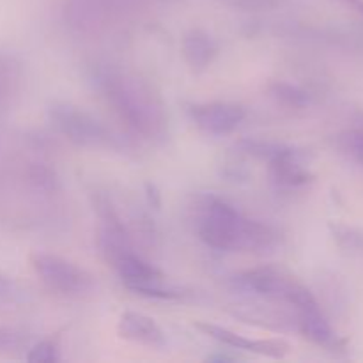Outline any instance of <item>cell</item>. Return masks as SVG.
<instances>
[{"mask_svg": "<svg viewBox=\"0 0 363 363\" xmlns=\"http://www.w3.org/2000/svg\"><path fill=\"white\" fill-rule=\"evenodd\" d=\"M94 84L113 112L137 133L147 138L163 135L165 110L151 85L116 67H98Z\"/></svg>", "mask_w": 363, "mask_h": 363, "instance_id": "cell-2", "label": "cell"}, {"mask_svg": "<svg viewBox=\"0 0 363 363\" xmlns=\"http://www.w3.org/2000/svg\"><path fill=\"white\" fill-rule=\"evenodd\" d=\"M266 165H268L269 177L279 186L298 188L314 179L308 169L307 155L293 145H284L282 151L275 158L269 160Z\"/></svg>", "mask_w": 363, "mask_h": 363, "instance_id": "cell-9", "label": "cell"}, {"mask_svg": "<svg viewBox=\"0 0 363 363\" xmlns=\"http://www.w3.org/2000/svg\"><path fill=\"white\" fill-rule=\"evenodd\" d=\"M18 286L11 277H7L6 273L0 272V305L11 303L18 298Z\"/></svg>", "mask_w": 363, "mask_h": 363, "instance_id": "cell-18", "label": "cell"}, {"mask_svg": "<svg viewBox=\"0 0 363 363\" xmlns=\"http://www.w3.org/2000/svg\"><path fill=\"white\" fill-rule=\"evenodd\" d=\"M117 335L128 342L151 347V350L163 347L167 344V337L162 326L142 312H123L117 321Z\"/></svg>", "mask_w": 363, "mask_h": 363, "instance_id": "cell-10", "label": "cell"}, {"mask_svg": "<svg viewBox=\"0 0 363 363\" xmlns=\"http://www.w3.org/2000/svg\"><path fill=\"white\" fill-rule=\"evenodd\" d=\"M330 230L333 234V240L337 241L342 250L353 252V254L363 255V233L353 227L342 225V223H332Z\"/></svg>", "mask_w": 363, "mask_h": 363, "instance_id": "cell-15", "label": "cell"}, {"mask_svg": "<svg viewBox=\"0 0 363 363\" xmlns=\"http://www.w3.org/2000/svg\"><path fill=\"white\" fill-rule=\"evenodd\" d=\"M194 220L199 240L213 250L266 254L280 243L279 230L211 194L195 199Z\"/></svg>", "mask_w": 363, "mask_h": 363, "instance_id": "cell-1", "label": "cell"}, {"mask_svg": "<svg viewBox=\"0 0 363 363\" xmlns=\"http://www.w3.org/2000/svg\"><path fill=\"white\" fill-rule=\"evenodd\" d=\"M220 53L216 39L202 28H191L181 38V57L194 73L208 69Z\"/></svg>", "mask_w": 363, "mask_h": 363, "instance_id": "cell-11", "label": "cell"}, {"mask_svg": "<svg viewBox=\"0 0 363 363\" xmlns=\"http://www.w3.org/2000/svg\"><path fill=\"white\" fill-rule=\"evenodd\" d=\"M25 360L30 363H55L60 360V333L39 340L28 350Z\"/></svg>", "mask_w": 363, "mask_h": 363, "instance_id": "cell-13", "label": "cell"}, {"mask_svg": "<svg viewBox=\"0 0 363 363\" xmlns=\"http://www.w3.org/2000/svg\"><path fill=\"white\" fill-rule=\"evenodd\" d=\"M335 144L340 152H344L347 158L363 167V128L342 131L340 135H337Z\"/></svg>", "mask_w": 363, "mask_h": 363, "instance_id": "cell-14", "label": "cell"}, {"mask_svg": "<svg viewBox=\"0 0 363 363\" xmlns=\"http://www.w3.org/2000/svg\"><path fill=\"white\" fill-rule=\"evenodd\" d=\"M28 261L38 279L53 293L69 298H82L94 291V277L62 255L34 252Z\"/></svg>", "mask_w": 363, "mask_h": 363, "instance_id": "cell-6", "label": "cell"}, {"mask_svg": "<svg viewBox=\"0 0 363 363\" xmlns=\"http://www.w3.org/2000/svg\"><path fill=\"white\" fill-rule=\"evenodd\" d=\"M296 328L305 339L321 347H333L337 344L335 332L328 323L321 308L296 314Z\"/></svg>", "mask_w": 363, "mask_h": 363, "instance_id": "cell-12", "label": "cell"}, {"mask_svg": "<svg viewBox=\"0 0 363 363\" xmlns=\"http://www.w3.org/2000/svg\"><path fill=\"white\" fill-rule=\"evenodd\" d=\"M223 4L233 7H240V9H266V7L273 6L275 0H222Z\"/></svg>", "mask_w": 363, "mask_h": 363, "instance_id": "cell-19", "label": "cell"}, {"mask_svg": "<svg viewBox=\"0 0 363 363\" xmlns=\"http://www.w3.org/2000/svg\"><path fill=\"white\" fill-rule=\"evenodd\" d=\"M194 326L202 335L209 337V339L216 340L218 344L230 347V350L245 351V353L259 354V357L273 358V360L286 358L291 351L289 342L284 339H248L241 333L233 332L230 328L209 321H197L194 323Z\"/></svg>", "mask_w": 363, "mask_h": 363, "instance_id": "cell-8", "label": "cell"}, {"mask_svg": "<svg viewBox=\"0 0 363 363\" xmlns=\"http://www.w3.org/2000/svg\"><path fill=\"white\" fill-rule=\"evenodd\" d=\"M191 123L208 135H229L247 119L245 106L230 101L191 103L186 108Z\"/></svg>", "mask_w": 363, "mask_h": 363, "instance_id": "cell-7", "label": "cell"}, {"mask_svg": "<svg viewBox=\"0 0 363 363\" xmlns=\"http://www.w3.org/2000/svg\"><path fill=\"white\" fill-rule=\"evenodd\" d=\"M48 117L57 131L74 145L89 149H119L123 145L119 137L110 128L73 103H52L48 108Z\"/></svg>", "mask_w": 363, "mask_h": 363, "instance_id": "cell-4", "label": "cell"}, {"mask_svg": "<svg viewBox=\"0 0 363 363\" xmlns=\"http://www.w3.org/2000/svg\"><path fill=\"white\" fill-rule=\"evenodd\" d=\"M269 91H272V94L275 96V98H279L280 101L286 103V105L305 106L308 103V96L305 94L301 89L294 87V85H291V84L275 82V84H272Z\"/></svg>", "mask_w": 363, "mask_h": 363, "instance_id": "cell-16", "label": "cell"}, {"mask_svg": "<svg viewBox=\"0 0 363 363\" xmlns=\"http://www.w3.org/2000/svg\"><path fill=\"white\" fill-rule=\"evenodd\" d=\"M108 266L116 269L126 289L144 298H151V300H179L181 294H183L179 289L169 286L162 269L142 259L140 255L133 254L131 248L121 250L108 262Z\"/></svg>", "mask_w": 363, "mask_h": 363, "instance_id": "cell-5", "label": "cell"}, {"mask_svg": "<svg viewBox=\"0 0 363 363\" xmlns=\"http://www.w3.org/2000/svg\"><path fill=\"white\" fill-rule=\"evenodd\" d=\"M233 282L245 293L287 303L296 311V314L321 308L314 293L300 279L277 266H257V268L245 269L234 277Z\"/></svg>", "mask_w": 363, "mask_h": 363, "instance_id": "cell-3", "label": "cell"}, {"mask_svg": "<svg viewBox=\"0 0 363 363\" xmlns=\"http://www.w3.org/2000/svg\"><path fill=\"white\" fill-rule=\"evenodd\" d=\"M27 344L23 332L11 326H0V354H11L20 351Z\"/></svg>", "mask_w": 363, "mask_h": 363, "instance_id": "cell-17", "label": "cell"}]
</instances>
